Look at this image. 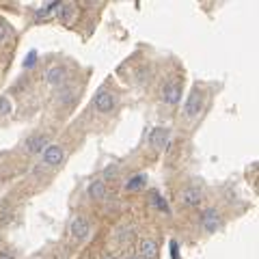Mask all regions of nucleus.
Listing matches in <instances>:
<instances>
[{
    "label": "nucleus",
    "instance_id": "10",
    "mask_svg": "<svg viewBox=\"0 0 259 259\" xmlns=\"http://www.w3.org/2000/svg\"><path fill=\"white\" fill-rule=\"evenodd\" d=\"M43 147H48V136H46V134L30 136L24 143V151H26V154H39V151H43Z\"/></svg>",
    "mask_w": 259,
    "mask_h": 259
},
{
    "label": "nucleus",
    "instance_id": "1",
    "mask_svg": "<svg viewBox=\"0 0 259 259\" xmlns=\"http://www.w3.org/2000/svg\"><path fill=\"white\" fill-rule=\"evenodd\" d=\"M203 102H205V93L199 89V86H194V89L190 91V95H188L186 104H183V117H186L188 121H194V119L201 115Z\"/></svg>",
    "mask_w": 259,
    "mask_h": 259
},
{
    "label": "nucleus",
    "instance_id": "12",
    "mask_svg": "<svg viewBox=\"0 0 259 259\" xmlns=\"http://www.w3.org/2000/svg\"><path fill=\"white\" fill-rule=\"evenodd\" d=\"M86 192H89V197H91V199H97V201L106 199V186H104V181H100V180L91 181V183H89V188H86Z\"/></svg>",
    "mask_w": 259,
    "mask_h": 259
},
{
    "label": "nucleus",
    "instance_id": "19",
    "mask_svg": "<svg viewBox=\"0 0 259 259\" xmlns=\"http://www.w3.org/2000/svg\"><path fill=\"white\" fill-rule=\"evenodd\" d=\"M11 110H13L11 102L7 100V97H2V95H0V115H9Z\"/></svg>",
    "mask_w": 259,
    "mask_h": 259
},
{
    "label": "nucleus",
    "instance_id": "9",
    "mask_svg": "<svg viewBox=\"0 0 259 259\" xmlns=\"http://www.w3.org/2000/svg\"><path fill=\"white\" fill-rule=\"evenodd\" d=\"M180 97H181V86L177 84V82H166L164 84V89H162V100L166 102V104H177L180 102Z\"/></svg>",
    "mask_w": 259,
    "mask_h": 259
},
{
    "label": "nucleus",
    "instance_id": "13",
    "mask_svg": "<svg viewBox=\"0 0 259 259\" xmlns=\"http://www.w3.org/2000/svg\"><path fill=\"white\" fill-rule=\"evenodd\" d=\"M147 186V175H134V177H130V180L126 181V190L128 192H136V190H143V188Z\"/></svg>",
    "mask_w": 259,
    "mask_h": 259
},
{
    "label": "nucleus",
    "instance_id": "6",
    "mask_svg": "<svg viewBox=\"0 0 259 259\" xmlns=\"http://www.w3.org/2000/svg\"><path fill=\"white\" fill-rule=\"evenodd\" d=\"M93 104H95V108H97L100 112H110L112 108L117 106V97L112 95L110 91L102 89V91H97V95H95Z\"/></svg>",
    "mask_w": 259,
    "mask_h": 259
},
{
    "label": "nucleus",
    "instance_id": "17",
    "mask_svg": "<svg viewBox=\"0 0 259 259\" xmlns=\"http://www.w3.org/2000/svg\"><path fill=\"white\" fill-rule=\"evenodd\" d=\"M58 102H61V104H72L74 102V89L72 86H63V89L58 91Z\"/></svg>",
    "mask_w": 259,
    "mask_h": 259
},
{
    "label": "nucleus",
    "instance_id": "3",
    "mask_svg": "<svg viewBox=\"0 0 259 259\" xmlns=\"http://www.w3.org/2000/svg\"><path fill=\"white\" fill-rule=\"evenodd\" d=\"M69 233H72L74 240H86L91 235V225L89 220L82 218V216H76V218L69 223Z\"/></svg>",
    "mask_w": 259,
    "mask_h": 259
},
{
    "label": "nucleus",
    "instance_id": "16",
    "mask_svg": "<svg viewBox=\"0 0 259 259\" xmlns=\"http://www.w3.org/2000/svg\"><path fill=\"white\" fill-rule=\"evenodd\" d=\"M151 203H154L155 207L160 209V212H164V214H171V207H169V205H166V201L160 197L158 192H151Z\"/></svg>",
    "mask_w": 259,
    "mask_h": 259
},
{
    "label": "nucleus",
    "instance_id": "4",
    "mask_svg": "<svg viewBox=\"0 0 259 259\" xmlns=\"http://www.w3.org/2000/svg\"><path fill=\"white\" fill-rule=\"evenodd\" d=\"M201 199H203V192L199 190V188H194V186L183 188V190L177 194V201H180L183 207H197V205L201 203Z\"/></svg>",
    "mask_w": 259,
    "mask_h": 259
},
{
    "label": "nucleus",
    "instance_id": "18",
    "mask_svg": "<svg viewBox=\"0 0 259 259\" xmlns=\"http://www.w3.org/2000/svg\"><path fill=\"white\" fill-rule=\"evenodd\" d=\"M11 214H13V212H11L9 205L7 203H0V225H7L9 220H11Z\"/></svg>",
    "mask_w": 259,
    "mask_h": 259
},
{
    "label": "nucleus",
    "instance_id": "20",
    "mask_svg": "<svg viewBox=\"0 0 259 259\" xmlns=\"http://www.w3.org/2000/svg\"><path fill=\"white\" fill-rule=\"evenodd\" d=\"M11 35V28L7 26V22H2L0 20V46H2L4 41H7V37Z\"/></svg>",
    "mask_w": 259,
    "mask_h": 259
},
{
    "label": "nucleus",
    "instance_id": "14",
    "mask_svg": "<svg viewBox=\"0 0 259 259\" xmlns=\"http://www.w3.org/2000/svg\"><path fill=\"white\" fill-rule=\"evenodd\" d=\"M58 4H61V2H46L41 9H37V11H35V18H37V20H46V18H50L52 11H56V9H58Z\"/></svg>",
    "mask_w": 259,
    "mask_h": 259
},
{
    "label": "nucleus",
    "instance_id": "8",
    "mask_svg": "<svg viewBox=\"0 0 259 259\" xmlns=\"http://www.w3.org/2000/svg\"><path fill=\"white\" fill-rule=\"evenodd\" d=\"M65 80H67V69L61 65H54L46 72V82L50 86H63Z\"/></svg>",
    "mask_w": 259,
    "mask_h": 259
},
{
    "label": "nucleus",
    "instance_id": "22",
    "mask_svg": "<svg viewBox=\"0 0 259 259\" xmlns=\"http://www.w3.org/2000/svg\"><path fill=\"white\" fill-rule=\"evenodd\" d=\"M117 175V166H108L104 171V177H115Z\"/></svg>",
    "mask_w": 259,
    "mask_h": 259
},
{
    "label": "nucleus",
    "instance_id": "7",
    "mask_svg": "<svg viewBox=\"0 0 259 259\" xmlns=\"http://www.w3.org/2000/svg\"><path fill=\"white\" fill-rule=\"evenodd\" d=\"M65 158V151L61 145H48L46 151H43V162H46L48 166H56V164H61Z\"/></svg>",
    "mask_w": 259,
    "mask_h": 259
},
{
    "label": "nucleus",
    "instance_id": "11",
    "mask_svg": "<svg viewBox=\"0 0 259 259\" xmlns=\"http://www.w3.org/2000/svg\"><path fill=\"white\" fill-rule=\"evenodd\" d=\"M138 251H140V259H154L155 255H158V244H155L151 237H145L143 242H140V246H138Z\"/></svg>",
    "mask_w": 259,
    "mask_h": 259
},
{
    "label": "nucleus",
    "instance_id": "15",
    "mask_svg": "<svg viewBox=\"0 0 259 259\" xmlns=\"http://www.w3.org/2000/svg\"><path fill=\"white\" fill-rule=\"evenodd\" d=\"M56 13H58V20L65 22V24H69V18L74 15V7L72 4H58Z\"/></svg>",
    "mask_w": 259,
    "mask_h": 259
},
{
    "label": "nucleus",
    "instance_id": "25",
    "mask_svg": "<svg viewBox=\"0 0 259 259\" xmlns=\"http://www.w3.org/2000/svg\"><path fill=\"white\" fill-rule=\"evenodd\" d=\"M104 259H119L117 255H112V253H108V255H104Z\"/></svg>",
    "mask_w": 259,
    "mask_h": 259
},
{
    "label": "nucleus",
    "instance_id": "2",
    "mask_svg": "<svg viewBox=\"0 0 259 259\" xmlns=\"http://www.w3.org/2000/svg\"><path fill=\"white\" fill-rule=\"evenodd\" d=\"M201 225H203V229L207 231V233H216V231L223 227V218H220V212H218V209H214V207L205 209L203 216H201Z\"/></svg>",
    "mask_w": 259,
    "mask_h": 259
},
{
    "label": "nucleus",
    "instance_id": "26",
    "mask_svg": "<svg viewBox=\"0 0 259 259\" xmlns=\"http://www.w3.org/2000/svg\"><path fill=\"white\" fill-rule=\"evenodd\" d=\"M128 259H140V257H138V255H136V257H128Z\"/></svg>",
    "mask_w": 259,
    "mask_h": 259
},
{
    "label": "nucleus",
    "instance_id": "24",
    "mask_svg": "<svg viewBox=\"0 0 259 259\" xmlns=\"http://www.w3.org/2000/svg\"><path fill=\"white\" fill-rule=\"evenodd\" d=\"M0 259H15V257L9 255V253H0Z\"/></svg>",
    "mask_w": 259,
    "mask_h": 259
},
{
    "label": "nucleus",
    "instance_id": "23",
    "mask_svg": "<svg viewBox=\"0 0 259 259\" xmlns=\"http://www.w3.org/2000/svg\"><path fill=\"white\" fill-rule=\"evenodd\" d=\"M171 255H173V259H177V244H175V242H171Z\"/></svg>",
    "mask_w": 259,
    "mask_h": 259
},
{
    "label": "nucleus",
    "instance_id": "21",
    "mask_svg": "<svg viewBox=\"0 0 259 259\" xmlns=\"http://www.w3.org/2000/svg\"><path fill=\"white\" fill-rule=\"evenodd\" d=\"M35 63H37V52L32 50V52H28V56H26L24 67H26V69H30V67H35Z\"/></svg>",
    "mask_w": 259,
    "mask_h": 259
},
{
    "label": "nucleus",
    "instance_id": "5",
    "mask_svg": "<svg viewBox=\"0 0 259 259\" xmlns=\"http://www.w3.org/2000/svg\"><path fill=\"white\" fill-rule=\"evenodd\" d=\"M169 140H171V130L169 128H154L149 134V143L154 149H166L169 147Z\"/></svg>",
    "mask_w": 259,
    "mask_h": 259
}]
</instances>
